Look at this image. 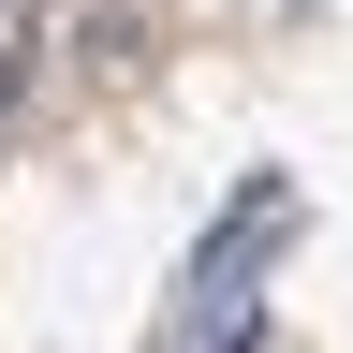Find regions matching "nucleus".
Here are the masks:
<instances>
[{
  "label": "nucleus",
  "mask_w": 353,
  "mask_h": 353,
  "mask_svg": "<svg viewBox=\"0 0 353 353\" xmlns=\"http://www.w3.org/2000/svg\"><path fill=\"white\" fill-rule=\"evenodd\" d=\"M294 221H309V206H294V176H250L236 221L176 265V294H162V339H148V353H250V339H265V265L294 250Z\"/></svg>",
  "instance_id": "1"
}]
</instances>
